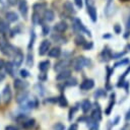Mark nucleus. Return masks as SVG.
Returning <instances> with one entry per match:
<instances>
[{
    "label": "nucleus",
    "instance_id": "obj_1",
    "mask_svg": "<svg viewBox=\"0 0 130 130\" xmlns=\"http://www.w3.org/2000/svg\"><path fill=\"white\" fill-rule=\"evenodd\" d=\"M89 64V60L84 58V57H78L74 60V63H73V67L76 71H80L83 67L87 66Z\"/></svg>",
    "mask_w": 130,
    "mask_h": 130
},
{
    "label": "nucleus",
    "instance_id": "obj_2",
    "mask_svg": "<svg viewBox=\"0 0 130 130\" xmlns=\"http://www.w3.org/2000/svg\"><path fill=\"white\" fill-rule=\"evenodd\" d=\"M50 46H51V43H50V41H48V40H45V41H43L42 42V44L40 45V47H39V54L40 55H45L47 52H48V50L50 49Z\"/></svg>",
    "mask_w": 130,
    "mask_h": 130
},
{
    "label": "nucleus",
    "instance_id": "obj_3",
    "mask_svg": "<svg viewBox=\"0 0 130 130\" xmlns=\"http://www.w3.org/2000/svg\"><path fill=\"white\" fill-rule=\"evenodd\" d=\"M2 98H3V101L4 103H9L11 98H12V93H11V89H10V86L9 85H6L3 89V92H2Z\"/></svg>",
    "mask_w": 130,
    "mask_h": 130
},
{
    "label": "nucleus",
    "instance_id": "obj_4",
    "mask_svg": "<svg viewBox=\"0 0 130 130\" xmlns=\"http://www.w3.org/2000/svg\"><path fill=\"white\" fill-rule=\"evenodd\" d=\"M18 8H19V11H20V13L22 14V16H23V17H26V15H27V10H28V6H27L26 0H20L19 5H18Z\"/></svg>",
    "mask_w": 130,
    "mask_h": 130
},
{
    "label": "nucleus",
    "instance_id": "obj_5",
    "mask_svg": "<svg viewBox=\"0 0 130 130\" xmlns=\"http://www.w3.org/2000/svg\"><path fill=\"white\" fill-rule=\"evenodd\" d=\"M93 85H94V82H93L92 79H85V80H83L81 82L80 89H82V90H88V89L92 88Z\"/></svg>",
    "mask_w": 130,
    "mask_h": 130
},
{
    "label": "nucleus",
    "instance_id": "obj_6",
    "mask_svg": "<svg viewBox=\"0 0 130 130\" xmlns=\"http://www.w3.org/2000/svg\"><path fill=\"white\" fill-rule=\"evenodd\" d=\"M22 61H23V55H22V53H20L19 51H17V52L14 54V60H13L14 66H15V67L20 66L21 63H22Z\"/></svg>",
    "mask_w": 130,
    "mask_h": 130
},
{
    "label": "nucleus",
    "instance_id": "obj_7",
    "mask_svg": "<svg viewBox=\"0 0 130 130\" xmlns=\"http://www.w3.org/2000/svg\"><path fill=\"white\" fill-rule=\"evenodd\" d=\"M67 66H68V61H67V60H61V61H59L58 63H56V64H55L54 69H55V71L60 72V71L64 70Z\"/></svg>",
    "mask_w": 130,
    "mask_h": 130
},
{
    "label": "nucleus",
    "instance_id": "obj_8",
    "mask_svg": "<svg viewBox=\"0 0 130 130\" xmlns=\"http://www.w3.org/2000/svg\"><path fill=\"white\" fill-rule=\"evenodd\" d=\"M96 106V109H94L91 113V118L94 120V121H100L102 119V112H101V109H100V106L99 104H95Z\"/></svg>",
    "mask_w": 130,
    "mask_h": 130
},
{
    "label": "nucleus",
    "instance_id": "obj_9",
    "mask_svg": "<svg viewBox=\"0 0 130 130\" xmlns=\"http://www.w3.org/2000/svg\"><path fill=\"white\" fill-rule=\"evenodd\" d=\"M54 29L56 31H58V32H64L67 29V23L65 21H60V22H58V23L55 24Z\"/></svg>",
    "mask_w": 130,
    "mask_h": 130
},
{
    "label": "nucleus",
    "instance_id": "obj_10",
    "mask_svg": "<svg viewBox=\"0 0 130 130\" xmlns=\"http://www.w3.org/2000/svg\"><path fill=\"white\" fill-rule=\"evenodd\" d=\"M113 12H114V3L112 0H109L105 8V13L107 16H111Z\"/></svg>",
    "mask_w": 130,
    "mask_h": 130
},
{
    "label": "nucleus",
    "instance_id": "obj_11",
    "mask_svg": "<svg viewBox=\"0 0 130 130\" xmlns=\"http://www.w3.org/2000/svg\"><path fill=\"white\" fill-rule=\"evenodd\" d=\"M74 25H75V28H77V29H79L80 31H84V32H86L88 36H90V31L88 30V29H86L85 28V26L82 24V22L79 20V19H75V23H74Z\"/></svg>",
    "mask_w": 130,
    "mask_h": 130
},
{
    "label": "nucleus",
    "instance_id": "obj_12",
    "mask_svg": "<svg viewBox=\"0 0 130 130\" xmlns=\"http://www.w3.org/2000/svg\"><path fill=\"white\" fill-rule=\"evenodd\" d=\"M70 70H62V71H60V73L57 75V77H56V79L57 80H65V79H67V78H69L70 77Z\"/></svg>",
    "mask_w": 130,
    "mask_h": 130
},
{
    "label": "nucleus",
    "instance_id": "obj_13",
    "mask_svg": "<svg viewBox=\"0 0 130 130\" xmlns=\"http://www.w3.org/2000/svg\"><path fill=\"white\" fill-rule=\"evenodd\" d=\"M5 17H6V19H7L9 22H14V21H16V20L18 19V15H17L15 12H12V11L7 12L6 15H5Z\"/></svg>",
    "mask_w": 130,
    "mask_h": 130
},
{
    "label": "nucleus",
    "instance_id": "obj_14",
    "mask_svg": "<svg viewBox=\"0 0 130 130\" xmlns=\"http://www.w3.org/2000/svg\"><path fill=\"white\" fill-rule=\"evenodd\" d=\"M13 84H14V87H15L16 89H23L24 87L27 86V83H26V82H23V81L20 80V79H15L14 82H13Z\"/></svg>",
    "mask_w": 130,
    "mask_h": 130
},
{
    "label": "nucleus",
    "instance_id": "obj_15",
    "mask_svg": "<svg viewBox=\"0 0 130 130\" xmlns=\"http://www.w3.org/2000/svg\"><path fill=\"white\" fill-rule=\"evenodd\" d=\"M91 109V103L88 100H85L81 103V110L83 113H87Z\"/></svg>",
    "mask_w": 130,
    "mask_h": 130
},
{
    "label": "nucleus",
    "instance_id": "obj_16",
    "mask_svg": "<svg viewBox=\"0 0 130 130\" xmlns=\"http://www.w3.org/2000/svg\"><path fill=\"white\" fill-rule=\"evenodd\" d=\"M27 95H28V93H27L26 91H23V90H22L19 94H17V96H16V102L19 103V104L23 103L24 101L27 100Z\"/></svg>",
    "mask_w": 130,
    "mask_h": 130
},
{
    "label": "nucleus",
    "instance_id": "obj_17",
    "mask_svg": "<svg viewBox=\"0 0 130 130\" xmlns=\"http://www.w3.org/2000/svg\"><path fill=\"white\" fill-rule=\"evenodd\" d=\"M87 12L91 18L92 21H95L96 20V10L94 9L93 6H87Z\"/></svg>",
    "mask_w": 130,
    "mask_h": 130
},
{
    "label": "nucleus",
    "instance_id": "obj_18",
    "mask_svg": "<svg viewBox=\"0 0 130 130\" xmlns=\"http://www.w3.org/2000/svg\"><path fill=\"white\" fill-rule=\"evenodd\" d=\"M114 105H115V93H112V95H111V100H110V103H109L108 108H107V110H106V115H110V113H111V111H112V109H113Z\"/></svg>",
    "mask_w": 130,
    "mask_h": 130
},
{
    "label": "nucleus",
    "instance_id": "obj_19",
    "mask_svg": "<svg viewBox=\"0 0 130 130\" xmlns=\"http://www.w3.org/2000/svg\"><path fill=\"white\" fill-rule=\"evenodd\" d=\"M60 54H61V50H60V48L57 47V48H53L52 50H50L48 55L52 58H57L60 56Z\"/></svg>",
    "mask_w": 130,
    "mask_h": 130
},
{
    "label": "nucleus",
    "instance_id": "obj_20",
    "mask_svg": "<svg viewBox=\"0 0 130 130\" xmlns=\"http://www.w3.org/2000/svg\"><path fill=\"white\" fill-rule=\"evenodd\" d=\"M54 17H55V15H54V12H53L52 10L47 9V10L45 11V13H44V18H45L46 20L52 21V20L54 19Z\"/></svg>",
    "mask_w": 130,
    "mask_h": 130
},
{
    "label": "nucleus",
    "instance_id": "obj_21",
    "mask_svg": "<svg viewBox=\"0 0 130 130\" xmlns=\"http://www.w3.org/2000/svg\"><path fill=\"white\" fill-rule=\"evenodd\" d=\"M50 67V62L49 61H43L39 64V69L42 71V72H46Z\"/></svg>",
    "mask_w": 130,
    "mask_h": 130
},
{
    "label": "nucleus",
    "instance_id": "obj_22",
    "mask_svg": "<svg viewBox=\"0 0 130 130\" xmlns=\"http://www.w3.org/2000/svg\"><path fill=\"white\" fill-rule=\"evenodd\" d=\"M14 64L11 63V62H7L5 63V69H6V72L9 74V75H13V68H14Z\"/></svg>",
    "mask_w": 130,
    "mask_h": 130
},
{
    "label": "nucleus",
    "instance_id": "obj_23",
    "mask_svg": "<svg viewBox=\"0 0 130 130\" xmlns=\"http://www.w3.org/2000/svg\"><path fill=\"white\" fill-rule=\"evenodd\" d=\"M58 103H59V105H60L61 107H66V106L68 105V102H67L66 98H65L63 94H61V95L58 98Z\"/></svg>",
    "mask_w": 130,
    "mask_h": 130
},
{
    "label": "nucleus",
    "instance_id": "obj_24",
    "mask_svg": "<svg viewBox=\"0 0 130 130\" xmlns=\"http://www.w3.org/2000/svg\"><path fill=\"white\" fill-rule=\"evenodd\" d=\"M63 7L68 11V12H74V8H73V6H72V3L71 2H69V1H66L65 3H64V5H63Z\"/></svg>",
    "mask_w": 130,
    "mask_h": 130
},
{
    "label": "nucleus",
    "instance_id": "obj_25",
    "mask_svg": "<svg viewBox=\"0 0 130 130\" xmlns=\"http://www.w3.org/2000/svg\"><path fill=\"white\" fill-rule=\"evenodd\" d=\"M85 40H84V38L81 36V35H78L76 38H75V43H76V45H81V46H83L84 44H85Z\"/></svg>",
    "mask_w": 130,
    "mask_h": 130
},
{
    "label": "nucleus",
    "instance_id": "obj_26",
    "mask_svg": "<svg viewBox=\"0 0 130 130\" xmlns=\"http://www.w3.org/2000/svg\"><path fill=\"white\" fill-rule=\"evenodd\" d=\"M8 30V24L5 22V21H0V32L1 34H4Z\"/></svg>",
    "mask_w": 130,
    "mask_h": 130
},
{
    "label": "nucleus",
    "instance_id": "obj_27",
    "mask_svg": "<svg viewBox=\"0 0 130 130\" xmlns=\"http://www.w3.org/2000/svg\"><path fill=\"white\" fill-rule=\"evenodd\" d=\"M35 39H36V34L34 30L30 31V40H29V44H28V49H30L35 43Z\"/></svg>",
    "mask_w": 130,
    "mask_h": 130
},
{
    "label": "nucleus",
    "instance_id": "obj_28",
    "mask_svg": "<svg viewBox=\"0 0 130 130\" xmlns=\"http://www.w3.org/2000/svg\"><path fill=\"white\" fill-rule=\"evenodd\" d=\"M76 84H77V80L75 78H70L65 82V85H67V86H74Z\"/></svg>",
    "mask_w": 130,
    "mask_h": 130
},
{
    "label": "nucleus",
    "instance_id": "obj_29",
    "mask_svg": "<svg viewBox=\"0 0 130 130\" xmlns=\"http://www.w3.org/2000/svg\"><path fill=\"white\" fill-rule=\"evenodd\" d=\"M34 57H32V55L31 54H28L27 55V60H26V65L28 66V67H31L32 66V64H34V59H32Z\"/></svg>",
    "mask_w": 130,
    "mask_h": 130
},
{
    "label": "nucleus",
    "instance_id": "obj_30",
    "mask_svg": "<svg viewBox=\"0 0 130 130\" xmlns=\"http://www.w3.org/2000/svg\"><path fill=\"white\" fill-rule=\"evenodd\" d=\"M34 124H35V120L34 119H29V120H27L26 122L23 123V127L24 128H28V127H31Z\"/></svg>",
    "mask_w": 130,
    "mask_h": 130
},
{
    "label": "nucleus",
    "instance_id": "obj_31",
    "mask_svg": "<svg viewBox=\"0 0 130 130\" xmlns=\"http://www.w3.org/2000/svg\"><path fill=\"white\" fill-rule=\"evenodd\" d=\"M53 130H65V126L62 123H56L53 127Z\"/></svg>",
    "mask_w": 130,
    "mask_h": 130
},
{
    "label": "nucleus",
    "instance_id": "obj_32",
    "mask_svg": "<svg viewBox=\"0 0 130 130\" xmlns=\"http://www.w3.org/2000/svg\"><path fill=\"white\" fill-rule=\"evenodd\" d=\"M105 94H106V91H104L103 89H98V90L94 92L93 96H94V99H98L99 96H101V95H105Z\"/></svg>",
    "mask_w": 130,
    "mask_h": 130
},
{
    "label": "nucleus",
    "instance_id": "obj_33",
    "mask_svg": "<svg viewBox=\"0 0 130 130\" xmlns=\"http://www.w3.org/2000/svg\"><path fill=\"white\" fill-rule=\"evenodd\" d=\"M128 63H129V60H128V59H124V60H122V61H120V62L115 63L114 67H119V66H121V65H125V64H128Z\"/></svg>",
    "mask_w": 130,
    "mask_h": 130
},
{
    "label": "nucleus",
    "instance_id": "obj_34",
    "mask_svg": "<svg viewBox=\"0 0 130 130\" xmlns=\"http://www.w3.org/2000/svg\"><path fill=\"white\" fill-rule=\"evenodd\" d=\"M77 111V107H74L73 109H71L70 111H69V120L71 121L72 120V118H73V116H74V113Z\"/></svg>",
    "mask_w": 130,
    "mask_h": 130
},
{
    "label": "nucleus",
    "instance_id": "obj_35",
    "mask_svg": "<svg viewBox=\"0 0 130 130\" xmlns=\"http://www.w3.org/2000/svg\"><path fill=\"white\" fill-rule=\"evenodd\" d=\"M20 75H21V77L25 78V77H27L29 75V72L27 70H25V69H22V70H20Z\"/></svg>",
    "mask_w": 130,
    "mask_h": 130
},
{
    "label": "nucleus",
    "instance_id": "obj_36",
    "mask_svg": "<svg viewBox=\"0 0 130 130\" xmlns=\"http://www.w3.org/2000/svg\"><path fill=\"white\" fill-rule=\"evenodd\" d=\"M7 3H8V0H0V9L5 8Z\"/></svg>",
    "mask_w": 130,
    "mask_h": 130
},
{
    "label": "nucleus",
    "instance_id": "obj_37",
    "mask_svg": "<svg viewBox=\"0 0 130 130\" xmlns=\"http://www.w3.org/2000/svg\"><path fill=\"white\" fill-rule=\"evenodd\" d=\"M43 35L44 36H46V35H48V32H49V26L48 25H46V24H43Z\"/></svg>",
    "mask_w": 130,
    "mask_h": 130
},
{
    "label": "nucleus",
    "instance_id": "obj_38",
    "mask_svg": "<svg viewBox=\"0 0 130 130\" xmlns=\"http://www.w3.org/2000/svg\"><path fill=\"white\" fill-rule=\"evenodd\" d=\"M83 48H84V50H89V49H91L92 48V44L91 43H87V42H85V44L83 45Z\"/></svg>",
    "mask_w": 130,
    "mask_h": 130
},
{
    "label": "nucleus",
    "instance_id": "obj_39",
    "mask_svg": "<svg viewBox=\"0 0 130 130\" xmlns=\"http://www.w3.org/2000/svg\"><path fill=\"white\" fill-rule=\"evenodd\" d=\"M124 54H125V52H122V53H117V54H113V55H112V58H115V59H116V58H121V57H122Z\"/></svg>",
    "mask_w": 130,
    "mask_h": 130
},
{
    "label": "nucleus",
    "instance_id": "obj_40",
    "mask_svg": "<svg viewBox=\"0 0 130 130\" xmlns=\"http://www.w3.org/2000/svg\"><path fill=\"white\" fill-rule=\"evenodd\" d=\"M32 20H34V22H35V23H37V22H40V18H39V14H37V13H35V14H34V17H32Z\"/></svg>",
    "mask_w": 130,
    "mask_h": 130
},
{
    "label": "nucleus",
    "instance_id": "obj_41",
    "mask_svg": "<svg viewBox=\"0 0 130 130\" xmlns=\"http://www.w3.org/2000/svg\"><path fill=\"white\" fill-rule=\"evenodd\" d=\"M114 29H115L116 34H120V32H121V26H120L119 24H116V25L114 26Z\"/></svg>",
    "mask_w": 130,
    "mask_h": 130
},
{
    "label": "nucleus",
    "instance_id": "obj_42",
    "mask_svg": "<svg viewBox=\"0 0 130 130\" xmlns=\"http://www.w3.org/2000/svg\"><path fill=\"white\" fill-rule=\"evenodd\" d=\"M74 2H75L77 7H79V8L82 7V0H74Z\"/></svg>",
    "mask_w": 130,
    "mask_h": 130
},
{
    "label": "nucleus",
    "instance_id": "obj_43",
    "mask_svg": "<svg viewBox=\"0 0 130 130\" xmlns=\"http://www.w3.org/2000/svg\"><path fill=\"white\" fill-rule=\"evenodd\" d=\"M38 7H39V8H43V7H45V4L42 3V4H35V5H34V8H35V9H37Z\"/></svg>",
    "mask_w": 130,
    "mask_h": 130
},
{
    "label": "nucleus",
    "instance_id": "obj_44",
    "mask_svg": "<svg viewBox=\"0 0 130 130\" xmlns=\"http://www.w3.org/2000/svg\"><path fill=\"white\" fill-rule=\"evenodd\" d=\"M5 130H18L16 127H14V126H11V125H9V126H7L6 128H5Z\"/></svg>",
    "mask_w": 130,
    "mask_h": 130
},
{
    "label": "nucleus",
    "instance_id": "obj_45",
    "mask_svg": "<svg viewBox=\"0 0 130 130\" xmlns=\"http://www.w3.org/2000/svg\"><path fill=\"white\" fill-rule=\"evenodd\" d=\"M125 119H126V121H130V109L127 111L126 116H125Z\"/></svg>",
    "mask_w": 130,
    "mask_h": 130
},
{
    "label": "nucleus",
    "instance_id": "obj_46",
    "mask_svg": "<svg viewBox=\"0 0 130 130\" xmlns=\"http://www.w3.org/2000/svg\"><path fill=\"white\" fill-rule=\"evenodd\" d=\"M68 130H77V124H72Z\"/></svg>",
    "mask_w": 130,
    "mask_h": 130
},
{
    "label": "nucleus",
    "instance_id": "obj_47",
    "mask_svg": "<svg viewBox=\"0 0 130 130\" xmlns=\"http://www.w3.org/2000/svg\"><path fill=\"white\" fill-rule=\"evenodd\" d=\"M129 129H130V124H126L121 130H129Z\"/></svg>",
    "mask_w": 130,
    "mask_h": 130
},
{
    "label": "nucleus",
    "instance_id": "obj_48",
    "mask_svg": "<svg viewBox=\"0 0 130 130\" xmlns=\"http://www.w3.org/2000/svg\"><path fill=\"white\" fill-rule=\"evenodd\" d=\"M3 67H5V63H4V61H3V60H1V59H0V70H1Z\"/></svg>",
    "mask_w": 130,
    "mask_h": 130
},
{
    "label": "nucleus",
    "instance_id": "obj_49",
    "mask_svg": "<svg viewBox=\"0 0 130 130\" xmlns=\"http://www.w3.org/2000/svg\"><path fill=\"white\" fill-rule=\"evenodd\" d=\"M89 130H100V129H99V125H94V126H91Z\"/></svg>",
    "mask_w": 130,
    "mask_h": 130
},
{
    "label": "nucleus",
    "instance_id": "obj_50",
    "mask_svg": "<svg viewBox=\"0 0 130 130\" xmlns=\"http://www.w3.org/2000/svg\"><path fill=\"white\" fill-rule=\"evenodd\" d=\"M124 85H125V89H126V91L128 92V91H129V90H128V89H129V82H127V81H126Z\"/></svg>",
    "mask_w": 130,
    "mask_h": 130
},
{
    "label": "nucleus",
    "instance_id": "obj_51",
    "mask_svg": "<svg viewBox=\"0 0 130 130\" xmlns=\"http://www.w3.org/2000/svg\"><path fill=\"white\" fill-rule=\"evenodd\" d=\"M16 2H17V0H8V3H9L10 5H14Z\"/></svg>",
    "mask_w": 130,
    "mask_h": 130
},
{
    "label": "nucleus",
    "instance_id": "obj_52",
    "mask_svg": "<svg viewBox=\"0 0 130 130\" xmlns=\"http://www.w3.org/2000/svg\"><path fill=\"white\" fill-rule=\"evenodd\" d=\"M119 119H120V117H117V118L115 119V121H114V125H117V124H118V122H119Z\"/></svg>",
    "mask_w": 130,
    "mask_h": 130
},
{
    "label": "nucleus",
    "instance_id": "obj_53",
    "mask_svg": "<svg viewBox=\"0 0 130 130\" xmlns=\"http://www.w3.org/2000/svg\"><path fill=\"white\" fill-rule=\"evenodd\" d=\"M4 77H5V75H4L3 73H0V81H1V80H3V79H4Z\"/></svg>",
    "mask_w": 130,
    "mask_h": 130
},
{
    "label": "nucleus",
    "instance_id": "obj_54",
    "mask_svg": "<svg viewBox=\"0 0 130 130\" xmlns=\"http://www.w3.org/2000/svg\"><path fill=\"white\" fill-rule=\"evenodd\" d=\"M127 27H128V28H130V16H129L128 21H127Z\"/></svg>",
    "mask_w": 130,
    "mask_h": 130
},
{
    "label": "nucleus",
    "instance_id": "obj_55",
    "mask_svg": "<svg viewBox=\"0 0 130 130\" xmlns=\"http://www.w3.org/2000/svg\"><path fill=\"white\" fill-rule=\"evenodd\" d=\"M120 1H122V2H128V1H130V0H120Z\"/></svg>",
    "mask_w": 130,
    "mask_h": 130
}]
</instances>
